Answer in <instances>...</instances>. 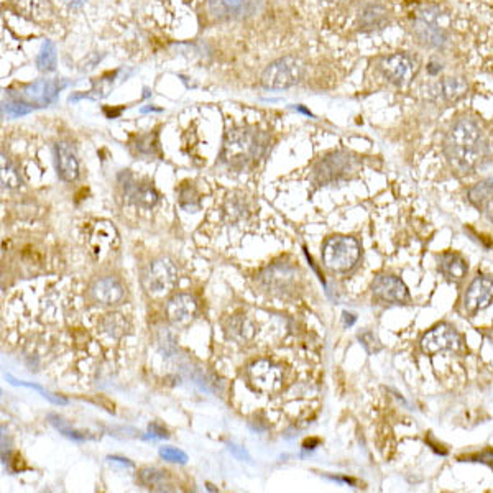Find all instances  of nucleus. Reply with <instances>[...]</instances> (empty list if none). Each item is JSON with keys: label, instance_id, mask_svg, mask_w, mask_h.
<instances>
[{"label": "nucleus", "instance_id": "obj_24", "mask_svg": "<svg viewBox=\"0 0 493 493\" xmlns=\"http://www.w3.org/2000/svg\"><path fill=\"white\" fill-rule=\"evenodd\" d=\"M99 329L104 335H108L110 339H120L124 337L129 330V321L124 318V314L120 313H110L100 319Z\"/></svg>", "mask_w": 493, "mask_h": 493}, {"label": "nucleus", "instance_id": "obj_4", "mask_svg": "<svg viewBox=\"0 0 493 493\" xmlns=\"http://www.w3.org/2000/svg\"><path fill=\"white\" fill-rule=\"evenodd\" d=\"M360 245L354 237L334 236L326 240L323 247L324 267L330 272H350L359 263Z\"/></svg>", "mask_w": 493, "mask_h": 493}, {"label": "nucleus", "instance_id": "obj_34", "mask_svg": "<svg viewBox=\"0 0 493 493\" xmlns=\"http://www.w3.org/2000/svg\"><path fill=\"white\" fill-rule=\"evenodd\" d=\"M50 419H52V424L54 426V428L58 429L61 434H64L66 438L74 439V441H84L86 439V434L79 433V431H76L74 428H71V426L66 423L63 418H59V416L50 414Z\"/></svg>", "mask_w": 493, "mask_h": 493}, {"label": "nucleus", "instance_id": "obj_6", "mask_svg": "<svg viewBox=\"0 0 493 493\" xmlns=\"http://www.w3.org/2000/svg\"><path fill=\"white\" fill-rule=\"evenodd\" d=\"M178 283V268L168 258L153 260L141 274V284L151 296H163Z\"/></svg>", "mask_w": 493, "mask_h": 493}, {"label": "nucleus", "instance_id": "obj_20", "mask_svg": "<svg viewBox=\"0 0 493 493\" xmlns=\"http://www.w3.org/2000/svg\"><path fill=\"white\" fill-rule=\"evenodd\" d=\"M438 268L447 279H451V282H462V279L465 278L467 272H469L467 262L459 253L454 252L441 253L438 257Z\"/></svg>", "mask_w": 493, "mask_h": 493}, {"label": "nucleus", "instance_id": "obj_15", "mask_svg": "<svg viewBox=\"0 0 493 493\" xmlns=\"http://www.w3.org/2000/svg\"><path fill=\"white\" fill-rule=\"evenodd\" d=\"M469 86L460 78H444L428 88V98L434 103L451 104L464 98Z\"/></svg>", "mask_w": 493, "mask_h": 493}, {"label": "nucleus", "instance_id": "obj_16", "mask_svg": "<svg viewBox=\"0 0 493 493\" xmlns=\"http://www.w3.org/2000/svg\"><path fill=\"white\" fill-rule=\"evenodd\" d=\"M196 313L197 303L191 294H175V296L168 301L166 314L168 319H170L171 324H175V326H186V324H190L192 319L196 318Z\"/></svg>", "mask_w": 493, "mask_h": 493}, {"label": "nucleus", "instance_id": "obj_36", "mask_svg": "<svg viewBox=\"0 0 493 493\" xmlns=\"http://www.w3.org/2000/svg\"><path fill=\"white\" fill-rule=\"evenodd\" d=\"M4 110L8 117H22L25 114H28V112H32V108L23 103H8L5 104Z\"/></svg>", "mask_w": 493, "mask_h": 493}, {"label": "nucleus", "instance_id": "obj_17", "mask_svg": "<svg viewBox=\"0 0 493 493\" xmlns=\"http://www.w3.org/2000/svg\"><path fill=\"white\" fill-rule=\"evenodd\" d=\"M125 289L119 279L114 277L100 278L91 286V296L95 303L100 304H117L124 299Z\"/></svg>", "mask_w": 493, "mask_h": 493}, {"label": "nucleus", "instance_id": "obj_10", "mask_svg": "<svg viewBox=\"0 0 493 493\" xmlns=\"http://www.w3.org/2000/svg\"><path fill=\"white\" fill-rule=\"evenodd\" d=\"M460 345V335L451 324H438L428 330L421 339V350L428 355H436L447 350H456Z\"/></svg>", "mask_w": 493, "mask_h": 493}, {"label": "nucleus", "instance_id": "obj_32", "mask_svg": "<svg viewBox=\"0 0 493 493\" xmlns=\"http://www.w3.org/2000/svg\"><path fill=\"white\" fill-rule=\"evenodd\" d=\"M0 176H2V185L8 187H18L22 185V180H20V175L15 170V166L10 163V161L2 156V171H0Z\"/></svg>", "mask_w": 493, "mask_h": 493}, {"label": "nucleus", "instance_id": "obj_41", "mask_svg": "<svg viewBox=\"0 0 493 493\" xmlns=\"http://www.w3.org/2000/svg\"><path fill=\"white\" fill-rule=\"evenodd\" d=\"M110 460L120 462V464H125V465H132V462H129L127 459H120V457H110Z\"/></svg>", "mask_w": 493, "mask_h": 493}, {"label": "nucleus", "instance_id": "obj_19", "mask_svg": "<svg viewBox=\"0 0 493 493\" xmlns=\"http://www.w3.org/2000/svg\"><path fill=\"white\" fill-rule=\"evenodd\" d=\"M12 4L20 15L32 22H45L53 15L50 0H12Z\"/></svg>", "mask_w": 493, "mask_h": 493}, {"label": "nucleus", "instance_id": "obj_27", "mask_svg": "<svg viewBox=\"0 0 493 493\" xmlns=\"http://www.w3.org/2000/svg\"><path fill=\"white\" fill-rule=\"evenodd\" d=\"M127 197L132 202H135L137 206L141 207H153L158 201V195L151 186H139V185H130L127 187Z\"/></svg>", "mask_w": 493, "mask_h": 493}, {"label": "nucleus", "instance_id": "obj_12", "mask_svg": "<svg viewBox=\"0 0 493 493\" xmlns=\"http://www.w3.org/2000/svg\"><path fill=\"white\" fill-rule=\"evenodd\" d=\"M373 298L380 303L403 304L410 301V293L406 284L393 274H378L372 283Z\"/></svg>", "mask_w": 493, "mask_h": 493}, {"label": "nucleus", "instance_id": "obj_40", "mask_svg": "<svg viewBox=\"0 0 493 493\" xmlns=\"http://www.w3.org/2000/svg\"><path fill=\"white\" fill-rule=\"evenodd\" d=\"M228 449H231L232 452H236V454H237L238 457H242V459H243V457H248L245 451H238V449H237V446H233V444L228 446Z\"/></svg>", "mask_w": 493, "mask_h": 493}, {"label": "nucleus", "instance_id": "obj_7", "mask_svg": "<svg viewBox=\"0 0 493 493\" xmlns=\"http://www.w3.org/2000/svg\"><path fill=\"white\" fill-rule=\"evenodd\" d=\"M303 78L301 61L293 56H284L268 66L262 74V84L267 89H288L296 86Z\"/></svg>", "mask_w": 493, "mask_h": 493}, {"label": "nucleus", "instance_id": "obj_31", "mask_svg": "<svg viewBox=\"0 0 493 493\" xmlns=\"http://www.w3.org/2000/svg\"><path fill=\"white\" fill-rule=\"evenodd\" d=\"M180 206L187 212H196L199 209V197L192 186H182L180 191Z\"/></svg>", "mask_w": 493, "mask_h": 493}, {"label": "nucleus", "instance_id": "obj_14", "mask_svg": "<svg viewBox=\"0 0 493 493\" xmlns=\"http://www.w3.org/2000/svg\"><path fill=\"white\" fill-rule=\"evenodd\" d=\"M262 284L272 294L283 296L291 291V288L296 284V272L291 267L274 265L262 274Z\"/></svg>", "mask_w": 493, "mask_h": 493}, {"label": "nucleus", "instance_id": "obj_8", "mask_svg": "<svg viewBox=\"0 0 493 493\" xmlns=\"http://www.w3.org/2000/svg\"><path fill=\"white\" fill-rule=\"evenodd\" d=\"M380 73L390 84L403 88L414 78L416 61L408 53H393L380 61Z\"/></svg>", "mask_w": 493, "mask_h": 493}, {"label": "nucleus", "instance_id": "obj_39", "mask_svg": "<svg viewBox=\"0 0 493 493\" xmlns=\"http://www.w3.org/2000/svg\"><path fill=\"white\" fill-rule=\"evenodd\" d=\"M150 433H151V436H155V438H160V439L168 438L166 429L160 428L158 424H150Z\"/></svg>", "mask_w": 493, "mask_h": 493}, {"label": "nucleus", "instance_id": "obj_29", "mask_svg": "<svg viewBox=\"0 0 493 493\" xmlns=\"http://www.w3.org/2000/svg\"><path fill=\"white\" fill-rule=\"evenodd\" d=\"M37 64L40 71L43 73H50L56 68V48L52 42H45L42 50H40Z\"/></svg>", "mask_w": 493, "mask_h": 493}, {"label": "nucleus", "instance_id": "obj_3", "mask_svg": "<svg viewBox=\"0 0 493 493\" xmlns=\"http://www.w3.org/2000/svg\"><path fill=\"white\" fill-rule=\"evenodd\" d=\"M411 30L418 42L426 48L441 50L449 43V33L444 27L442 12L436 5H423L416 10Z\"/></svg>", "mask_w": 493, "mask_h": 493}, {"label": "nucleus", "instance_id": "obj_26", "mask_svg": "<svg viewBox=\"0 0 493 493\" xmlns=\"http://www.w3.org/2000/svg\"><path fill=\"white\" fill-rule=\"evenodd\" d=\"M388 12L382 5H369L360 15V23L365 30H378L388 23Z\"/></svg>", "mask_w": 493, "mask_h": 493}, {"label": "nucleus", "instance_id": "obj_9", "mask_svg": "<svg viewBox=\"0 0 493 493\" xmlns=\"http://www.w3.org/2000/svg\"><path fill=\"white\" fill-rule=\"evenodd\" d=\"M283 378V369L267 359L257 360L248 369V380H250L253 388L262 391V393H277L282 390Z\"/></svg>", "mask_w": 493, "mask_h": 493}, {"label": "nucleus", "instance_id": "obj_44", "mask_svg": "<svg viewBox=\"0 0 493 493\" xmlns=\"http://www.w3.org/2000/svg\"><path fill=\"white\" fill-rule=\"evenodd\" d=\"M332 2H342V0H332Z\"/></svg>", "mask_w": 493, "mask_h": 493}, {"label": "nucleus", "instance_id": "obj_35", "mask_svg": "<svg viewBox=\"0 0 493 493\" xmlns=\"http://www.w3.org/2000/svg\"><path fill=\"white\" fill-rule=\"evenodd\" d=\"M160 456L168 462H175V464H186L187 456L186 452L176 447H160Z\"/></svg>", "mask_w": 493, "mask_h": 493}, {"label": "nucleus", "instance_id": "obj_2", "mask_svg": "<svg viewBox=\"0 0 493 493\" xmlns=\"http://www.w3.org/2000/svg\"><path fill=\"white\" fill-rule=\"evenodd\" d=\"M268 137L255 129H237L228 132L224 141L222 160L231 168L242 170L255 163L265 155Z\"/></svg>", "mask_w": 493, "mask_h": 493}, {"label": "nucleus", "instance_id": "obj_30", "mask_svg": "<svg viewBox=\"0 0 493 493\" xmlns=\"http://www.w3.org/2000/svg\"><path fill=\"white\" fill-rule=\"evenodd\" d=\"M226 212L231 219L240 221L250 214V207L245 197H231L226 204Z\"/></svg>", "mask_w": 493, "mask_h": 493}, {"label": "nucleus", "instance_id": "obj_37", "mask_svg": "<svg viewBox=\"0 0 493 493\" xmlns=\"http://www.w3.org/2000/svg\"><path fill=\"white\" fill-rule=\"evenodd\" d=\"M137 149L144 155H153V151L156 150V140L151 139V135L141 137L139 144H137Z\"/></svg>", "mask_w": 493, "mask_h": 493}, {"label": "nucleus", "instance_id": "obj_42", "mask_svg": "<svg viewBox=\"0 0 493 493\" xmlns=\"http://www.w3.org/2000/svg\"><path fill=\"white\" fill-rule=\"evenodd\" d=\"M69 4H73V5H79V4H83L84 0H68Z\"/></svg>", "mask_w": 493, "mask_h": 493}, {"label": "nucleus", "instance_id": "obj_23", "mask_svg": "<svg viewBox=\"0 0 493 493\" xmlns=\"http://www.w3.org/2000/svg\"><path fill=\"white\" fill-rule=\"evenodd\" d=\"M226 334L236 342H248L255 334L253 324L243 316H233L226 323Z\"/></svg>", "mask_w": 493, "mask_h": 493}, {"label": "nucleus", "instance_id": "obj_11", "mask_svg": "<svg viewBox=\"0 0 493 493\" xmlns=\"http://www.w3.org/2000/svg\"><path fill=\"white\" fill-rule=\"evenodd\" d=\"M88 245L94 257L103 258L108 253L114 252L120 245V237L117 228L108 221L95 222L88 232Z\"/></svg>", "mask_w": 493, "mask_h": 493}, {"label": "nucleus", "instance_id": "obj_25", "mask_svg": "<svg viewBox=\"0 0 493 493\" xmlns=\"http://www.w3.org/2000/svg\"><path fill=\"white\" fill-rule=\"evenodd\" d=\"M469 201L477 209H485L493 201V178H487L469 190Z\"/></svg>", "mask_w": 493, "mask_h": 493}, {"label": "nucleus", "instance_id": "obj_5", "mask_svg": "<svg viewBox=\"0 0 493 493\" xmlns=\"http://www.w3.org/2000/svg\"><path fill=\"white\" fill-rule=\"evenodd\" d=\"M360 161L347 151H334L323 158L314 168V181L318 185H332L342 180H349L359 171Z\"/></svg>", "mask_w": 493, "mask_h": 493}, {"label": "nucleus", "instance_id": "obj_18", "mask_svg": "<svg viewBox=\"0 0 493 493\" xmlns=\"http://www.w3.org/2000/svg\"><path fill=\"white\" fill-rule=\"evenodd\" d=\"M56 170H58V175L61 176V180L73 182L78 180L79 176V161L76 158L74 150L71 149L68 144L61 141V144L56 145Z\"/></svg>", "mask_w": 493, "mask_h": 493}, {"label": "nucleus", "instance_id": "obj_33", "mask_svg": "<svg viewBox=\"0 0 493 493\" xmlns=\"http://www.w3.org/2000/svg\"><path fill=\"white\" fill-rule=\"evenodd\" d=\"M7 380L12 385H17V386H27V388H32V390H37L38 393H42V396H45V398L52 401V403L54 405H68V400L66 398H61V396H54L53 393H50L48 390H45L43 386H40V385H35V383H28V382H22V380H15L12 375H7Z\"/></svg>", "mask_w": 493, "mask_h": 493}, {"label": "nucleus", "instance_id": "obj_22", "mask_svg": "<svg viewBox=\"0 0 493 493\" xmlns=\"http://www.w3.org/2000/svg\"><path fill=\"white\" fill-rule=\"evenodd\" d=\"M247 0H209V13L217 20H228L237 17L245 7Z\"/></svg>", "mask_w": 493, "mask_h": 493}, {"label": "nucleus", "instance_id": "obj_21", "mask_svg": "<svg viewBox=\"0 0 493 493\" xmlns=\"http://www.w3.org/2000/svg\"><path fill=\"white\" fill-rule=\"evenodd\" d=\"M64 84H58V83H54V81H47V79H42V81H37V83H33L32 86H28L27 91H25V95L30 100H33V103H38V104H50L52 100L58 95L59 93V89L63 88Z\"/></svg>", "mask_w": 493, "mask_h": 493}, {"label": "nucleus", "instance_id": "obj_43", "mask_svg": "<svg viewBox=\"0 0 493 493\" xmlns=\"http://www.w3.org/2000/svg\"><path fill=\"white\" fill-rule=\"evenodd\" d=\"M490 219L493 222V201H492V206H490Z\"/></svg>", "mask_w": 493, "mask_h": 493}, {"label": "nucleus", "instance_id": "obj_38", "mask_svg": "<svg viewBox=\"0 0 493 493\" xmlns=\"http://www.w3.org/2000/svg\"><path fill=\"white\" fill-rule=\"evenodd\" d=\"M360 340H362L364 347L367 349L369 352H377V350H380V347H382L378 342L377 335H375L373 332H364L362 335H360Z\"/></svg>", "mask_w": 493, "mask_h": 493}, {"label": "nucleus", "instance_id": "obj_13", "mask_svg": "<svg viewBox=\"0 0 493 493\" xmlns=\"http://www.w3.org/2000/svg\"><path fill=\"white\" fill-rule=\"evenodd\" d=\"M493 298V277L490 274H477L464 293V309L469 314L479 313L489 306Z\"/></svg>", "mask_w": 493, "mask_h": 493}, {"label": "nucleus", "instance_id": "obj_28", "mask_svg": "<svg viewBox=\"0 0 493 493\" xmlns=\"http://www.w3.org/2000/svg\"><path fill=\"white\" fill-rule=\"evenodd\" d=\"M168 479H170L168 472L151 469V467H144V469L139 472L140 484L153 490H165V487L168 485Z\"/></svg>", "mask_w": 493, "mask_h": 493}, {"label": "nucleus", "instance_id": "obj_1", "mask_svg": "<svg viewBox=\"0 0 493 493\" xmlns=\"http://www.w3.org/2000/svg\"><path fill=\"white\" fill-rule=\"evenodd\" d=\"M444 155L452 170L460 175H470L484 163L489 155V140L479 122L470 117L452 122L444 137Z\"/></svg>", "mask_w": 493, "mask_h": 493}]
</instances>
